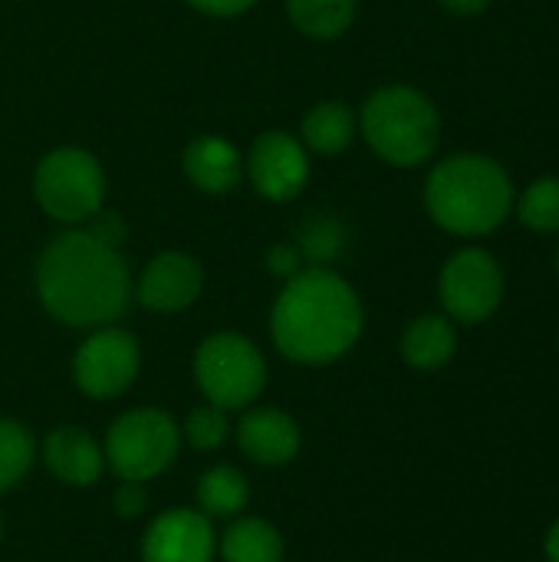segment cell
I'll return each instance as SVG.
<instances>
[{"label": "cell", "instance_id": "1", "mask_svg": "<svg viewBox=\"0 0 559 562\" xmlns=\"http://www.w3.org/2000/svg\"><path fill=\"white\" fill-rule=\"evenodd\" d=\"M33 286L40 306L69 329L119 323L135 300V277L119 247L66 227L36 257Z\"/></svg>", "mask_w": 559, "mask_h": 562}, {"label": "cell", "instance_id": "2", "mask_svg": "<svg viewBox=\"0 0 559 562\" xmlns=\"http://www.w3.org/2000/svg\"><path fill=\"white\" fill-rule=\"evenodd\" d=\"M366 329L359 290L336 267H303L283 283L270 310V339L277 352L306 369L346 359Z\"/></svg>", "mask_w": 559, "mask_h": 562}, {"label": "cell", "instance_id": "3", "mask_svg": "<svg viewBox=\"0 0 559 562\" xmlns=\"http://www.w3.org/2000/svg\"><path fill=\"white\" fill-rule=\"evenodd\" d=\"M517 188L511 171L484 151L438 158L425 178L422 204L432 224L461 240L497 234L514 217Z\"/></svg>", "mask_w": 559, "mask_h": 562}, {"label": "cell", "instance_id": "4", "mask_svg": "<svg viewBox=\"0 0 559 562\" xmlns=\"http://www.w3.org/2000/svg\"><path fill=\"white\" fill-rule=\"evenodd\" d=\"M359 135L372 155L392 168L428 165L441 145V112L428 92L409 82H389L359 105Z\"/></svg>", "mask_w": 559, "mask_h": 562}, {"label": "cell", "instance_id": "5", "mask_svg": "<svg viewBox=\"0 0 559 562\" xmlns=\"http://www.w3.org/2000/svg\"><path fill=\"white\" fill-rule=\"evenodd\" d=\"M181 425L171 412L155 405H138L122 412L102 438L105 451V471H112L119 481L148 484L161 474H168L181 454Z\"/></svg>", "mask_w": 559, "mask_h": 562}, {"label": "cell", "instance_id": "6", "mask_svg": "<svg viewBox=\"0 0 559 562\" xmlns=\"http://www.w3.org/2000/svg\"><path fill=\"white\" fill-rule=\"evenodd\" d=\"M191 369L204 402L224 412H244L257 405L270 379L260 346L231 329L204 336L194 349Z\"/></svg>", "mask_w": 559, "mask_h": 562}, {"label": "cell", "instance_id": "7", "mask_svg": "<svg viewBox=\"0 0 559 562\" xmlns=\"http://www.w3.org/2000/svg\"><path fill=\"white\" fill-rule=\"evenodd\" d=\"M105 168L86 148L59 145L33 168V198L40 211L66 227H82L99 207H105Z\"/></svg>", "mask_w": 559, "mask_h": 562}, {"label": "cell", "instance_id": "8", "mask_svg": "<svg viewBox=\"0 0 559 562\" xmlns=\"http://www.w3.org/2000/svg\"><path fill=\"white\" fill-rule=\"evenodd\" d=\"M504 293H507L504 267L481 244H465L441 263L438 303L441 313L458 326L488 323L501 310Z\"/></svg>", "mask_w": 559, "mask_h": 562}, {"label": "cell", "instance_id": "9", "mask_svg": "<svg viewBox=\"0 0 559 562\" xmlns=\"http://www.w3.org/2000/svg\"><path fill=\"white\" fill-rule=\"evenodd\" d=\"M69 372L76 392H82L86 398L92 402L122 398L142 372V346L135 333L122 329L119 323L89 329L72 352Z\"/></svg>", "mask_w": 559, "mask_h": 562}, {"label": "cell", "instance_id": "10", "mask_svg": "<svg viewBox=\"0 0 559 562\" xmlns=\"http://www.w3.org/2000/svg\"><path fill=\"white\" fill-rule=\"evenodd\" d=\"M313 155L303 148V142L287 128H270L254 138V145L244 155V178L250 188L273 204H287L300 198L310 184Z\"/></svg>", "mask_w": 559, "mask_h": 562}, {"label": "cell", "instance_id": "11", "mask_svg": "<svg viewBox=\"0 0 559 562\" xmlns=\"http://www.w3.org/2000/svg\"><path fill=\"white\" fill-rule=\"evenodd\" d=\"M201 293H204V267L198 257L185 250L155 254L135 280L138 306L158 316H175L191 310L201 300Z\"/></svg>", "mask_w": 559, "mask_h": 562}, {"label": "cell", "instance_id": "12", "mask_svg": "<svg viewBox=\"0 0 559 562\" xmlns=\"http://www.w3.org/2000/svg\"><path fill=\"white\" fill-rule=\"evenodd\" d=\"M217 533L198 507H168L142 533V562H214Z\"/></svg>", "mask_w": 559, "mask_h": 562}, {"label": "cell", "instance_id": "13", "mask_svg": "<svg viewBox=\"0 0 559 562\" xmlns=\"http://www.w3.org/2000/svg\"><path fill=\"white\" fill-rule=\"evenodd\" d=\"M234 441L241 454L257 468H287L300 458L303 428L277 405H250L234 425Z\"/></svg>", "mask_w": 559, "mask_h": 562}, {"label": "cell", "instance_id": "14", "mask_svg": "<svg viewBox=\"0 0 559 562\" xmlns=\"http://www.w3.org/2000/svg\"><path fill=\"white\" fill-rule=\"evenodd\" d=\"M36 458L43 461L46 474L66 487H96L105 474V451L92 431L79 425H59L43 435Z\"/></svg>", "mask_w": 559, "mask_h": 562}, {"label": "cell", "instance_id": "15", "mask_svg": "<svg viewBox=\"0 0 559 562\" xmlns=\"http://www.w3.org/2000/svg\"><path fill=\"white\" fill-rule=\"evenodd\" d=\"M185 178L204 194H227L244 178V155L224 135H198L181 151Z\"/></svg>", "mask_w": 559, "mask_h": 562}, {"label": "cell", "instance_id": "16", "mask_svg": "<svg viewBox=\"0 0 559 562\" xmlns=\"http://www.w3.org/2000/svg\"><path fill=\"white\" fill-rule=\"evenodd\" d=\"M458 323L445 313H422L415 316L399 339V356L415 372H438L458 356Z\"/></svg>", "mask_w": 559, "mask_h": 562}, {"label": "cell", "instance_id": "17", "mask_svg": "<svg viewBox=\"0 0 559 562\" xmlns=\"http://www.w3.org/2000/svg\"><path fill=\"white\" fill-rule=\"evenodd\" d=\"M359 135V115L353 105H346L343 99H323L316 105L306 109L303 122H300V142L310 155L320 158H336L343 155Z\"/></svg>", "mask_w": 559, "mask_h": 562}, {"label": "cell", "instance_id": "18", "mask_svg": "<svg viewBox=\"0 0 559 562\" xmlns=\"http://www.w3.org/2000/svg\"><path fill=\"white\" fill-rule=\"evenodd\" d=\"M217 557L221 562H283L287 540L270 520L241 514L217 533Z\"/></svg>", "mask_w": 559, "mask_h": 562}, {"label": "cell", "instance_id": "19", "mask_svg": "<svg viewBox=\"0 0 559 562\" xmlns=\"http://www.w3.org/2000/svg\"><path fill=\"white\" fill-rule=\"evenodd\" d=\"M194 501L208 520H234L250 504V481L231 464H214L198 477Z\"/></svg>", "mask_w": 559, "mask_h": 562}, {"label": "cell", "instance_id": "20", "mask_svg": "<svg viewBox=\"0 0 559 562\" xmlns=\"http://www.w3.org/2000/svg\"><path fill=\"white\" fill-rule=\"evenodd\" d=\"M287 20L310 40H336L349 33L359 13V0H283Z\"/></svg>", "mask_w": 559, "mask_h": 562}, {"label": "cell", "instance_id": "21", "mask_svg": "<svg viewBox=\"0 0 559 562\" xmlns=\"http://www.w3.org/2000/svg\"><path fill=\"white\" fill-rule=\"evenodd\" d=\"M293 244L300 247L306 267H333L349 250V227L336 214H316L297 227Z\"/></svg>", "mask_w": 559, "mask_h": 562}, {"label": "cell", "instance_id": "22", "mask_svg": "<svg viewBox=\"0 0 559 562\" xmlns=\"http://www.w3.org/2000/svg\"><path fill=\"white\" fill-rule=\"evenodd\" d=\"M514 217L521 227L540 237H559V175L534 178L514 201Z\"/></svg>", "mask_w": 559, "mask_h": 562}, {"label": "cell", "instance_id": "23", "mask_svg": "<svg viewBox=\"0 0 559 562\" xmlns=\"http://www.w3.org/2000/svg\"><path fill=\"white\" fill-rule=\"evenodd\" d=\"M36 464V438L16 418H0V494L20 487Z\"/></svg>", "mask_w": 559, "mask_h": 562}, {"label": "cell", "instance_id": "24", "mask_svg": "<svg viewBox=\"0 0 559 562\" xmlns=\"http://www.w3.org/2000/svg\"><path fill=\"white\" fill-rule=\"evenodd\" d=\"M178 425H181V441H185L188 448L201 451V454L224 448V441L234 435L231 412L214 408V405H208V402L198 405V408H191V412L185 415V422H178Z\"/></svg>", "mask_w": 559, "mask_h": 562}, {"label": "cell", "instance_id": "25", "mask_svg": "<svg viewBox=\"0 0 559 562\" xmlns=\"http://www.w3.org/2000/svg\"><path fill=\"white\" fill-rule=\"evenodd\" d=\"M82 231H86L89 237H96V240H102V244H109V247H119V250H122L125 234H128V224H125V217H122L119 211H112V207H99V211L82 224Z\"/></svg>", "mask_w": 559, "mask_h": 562}, {"label": "cell", "instance_id": "26", "mask_svg": "<svg viewBox=\"0 0 559 562\" xmlns=\"http://www.w3.org/2000/svg\"><path fill=\"white\" fill-rule=\"evenodd\" d=\"M264 267H267V273H270V277H277L280 283H287V280H290V277H297L306 263H303V254H300V247H297L293 240H280V244L267 247V254H264Z\"/></svg>", "mask_w": 559, "mask_h": 562}, {"label": "cell", "instance_id": "27", "mask_svg": "<svg viewBox=\"0 0 559 562\" xmlns=\"http://www.w3.org/2000/svg\"><path fill=\"white\" fill-rule=\"evenodd\" d=\"M112 510L119 520H138L148 514V491L145 484L135 481H119L115 494H112Z\"/></svg>", "mask_w": 559, "mask_h": 562}, {"label": "cell", "instance_id": "28", "mask_svg": "<svg viewBox=\"0 0 559 562\" xmlns=\"http://www.w3.org/2000/svg\"><path fill=\"white\" fill-rule=\"evenodd\" d=\"M185 3L204 16H241L250 7H257V0H185Z\"/></svg>", "mask_w": 559, "mask_h": 562}, {"label": "cell", "instance_id": "29", "mask_svg": "<svg viewBox=\"0 0 559 562\" xmlns=\"http://www.w3.org/2000/svg\"><path fill=\"white\" fill-rule=\"evenodd\" d=\"M494 0H438L441 10H448L451 16H481Z\"/></svg>", "mask_w": 559, "mask_h": 562}, {"label": "cell", "instance_id": "30", "mask_svg": "<svg viewBox=\"0 0 559 562\" xmlns=\"http://www.w3.org/2000/svg\"><path fill=\"white\" fill-rule=\"evenodd\" d=\"M544 553H547V560L559 562V517L554 520V527L547 530V540H544Z\"/></svg>", "mask_w": 559, "mask_h": 562}, {"label": "cell", "instance_id": "31", "mask_svg": "<svg viewBox=\"0 0 559 562\" xmlns=\"http://www.w3.org/2000/svg\"><path fill=\"white\" fill-rule=\"evenodd\" d=\"M554 267H557V280H559V247H557V257H554Z\"/></svg>", "mask_w": 559, "mask_h": 562}, {"label": "cell", "instance_id": "32", "mask_svg": "<svg viewBox=\"0 0 559 562\" xmlns=\"http://www.w3.org/2000/svg\"><path fill=\"white\" fill-rule=\"evenodd\" d=\"M0 540H3V517H0Z\"/></svg>", "mask_w": 559, "mask_h": 562}, {"label": "cell", "instance_id": "33", "mask_svg": "<svg viewBox=\"0 0 559 562\" xmlns=\"http://www.w3.org/2000/svg\"><path fill=\"white\" fill-rule=\"evenodd\" d=\"M557 352H559V329H557Z\"/></svg>", "mask_w": 559, "mask_h": 562}]
</instances>
